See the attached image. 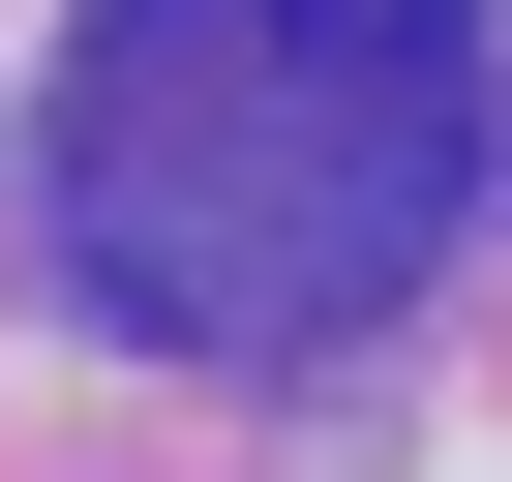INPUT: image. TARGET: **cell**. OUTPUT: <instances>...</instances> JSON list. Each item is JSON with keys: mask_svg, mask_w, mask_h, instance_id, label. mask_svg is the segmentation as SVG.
<instances>
[{"mask_svg": "<svg viewBox=\"0 0 512 482\" xmlns=\"http://www.w3.org/2000/svg\"><path fill=\"white\" fill-rule=\"evenodd\" d=\"M482 211V0H91L61 31V302L151 362H332Z\"/></svg>", "mask_w": 512, "mask_h": 482, "instance_id": "obj_1", "label": "cell"}]
</instances>
